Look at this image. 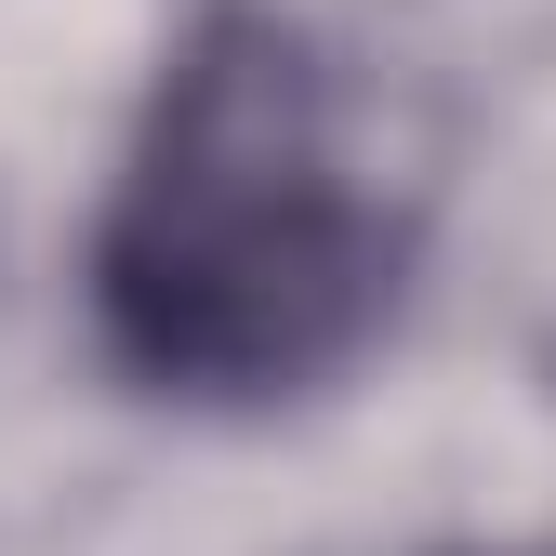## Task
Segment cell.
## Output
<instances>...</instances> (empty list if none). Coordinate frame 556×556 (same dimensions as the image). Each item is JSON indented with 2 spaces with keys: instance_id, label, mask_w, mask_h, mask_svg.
<instances>
[{
  "instance_id": "obj_1",
  "label": "cell",
  "mask_w": 556,
  "mask_h": 556,
  "mask_svg": "<svg viewBox=\"0 0 556 556\" xmlns=\"http://www.w3.org/2000/svg\"><path fill=\"white\" fill-rule=\"evenodd\" d=\"M410 226L292 14H213L160 66L93 226V331L147 397L331 384L397 305Z\"/></svg>"
}]
</instances>
